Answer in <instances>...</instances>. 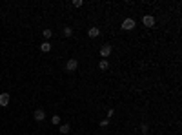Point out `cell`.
I'll list each match as a JSON object with an SVG mask.
<instances>
[{"label":"cell","mask_w":182,"mask_h":135,"mask_svg":"<svg viewBox=\"0 0 182 135\" xmlns=\"http://www.w3.org/2000/svg\"><path fill=\"white\" fill-rule=\"evenodd\" d=\"M69 131V124H60V133H68Z\"/></svg>","instance_id":"8fae6325"},{"label":"cell","mask_w":182,"mask_h":135,"mask_svg":"<svg viewBox=\"0 0 182 135\" xmlns=\"http://www.w3.org/2000/svg\"><path fill=\"white\" fill-rule=\"evenodd\" d=\"M64 35H66V37H71V35H73V29H71V27H64Z\"/></svg>","instance_id":"7c38bea8"},{"label":"cell","mask_w":182,"mask_h":135,"mask_svg":"<svg viewBox=\"0 0 182 135\" xmlns=\"http://www.w3.org/2000/svg\"><path fill=\"white\" fill-rule=\"evenodd\" d=\"M133 27H135V20L133 18H126L124 22H122V29H126V31H129Z\"/></svg>","instance_id":"277c9868"},{"label":"cell","mask_w":182,"mask_h":135,"mask_svg":"<svg viewBox=\"0 0 182 135\" xmlns=\"http://www.w3.org/2000/svg\"><path fill=\"white\" fill-rule=\"evenodd\" d=\"M51 124H53V126L60 124V117H58V115H53V117H51Z\"/></svg>","instance_id":"30bf717a"},{"label":"cell","mask_w":182,"mask_h":135,"mask_svg":"<svg viewBox=\"0 0 182 135\" xmlns=\"http://www.w3.org/2000/svg\"><path fill=\"white\" fill-rule=\"evenodd\" d=\"M155 22H157V20H155L153 15H144V17H142V24H144L146 27H153Z\"/></svg>","instance_id":"6da1fadb"},{"label":"cell","mask_w":182,"mask_h":135,"mask_svg":"<svg viewBox=\"0 0 182 135\" xmlns=\"http://www.w3.org/2000/svg\"><path fill=\"white\" fill-rule=\"evenodd\" d=\"M113 115H115V111H113V110H108V119H113Z\"/></svg>","instance_id":"e0dca14e"},{"label":"cell","mask_w":182,"mask_h":135,"mask_svg":"<svg viewBox=\"0 0 182 135\" xmlns=\"http://www.w3.org/2000/svg\"><path fill=\"white\" fill-rule=\"evenodd\" d=\"M82 4H84L82 0H75V2H73V6H75V7H82Z\"/></svg>","instance_id":"2e32d148"},{"label":"cell","mask_w":182,"mask_h":135,"mask_svg":"<svg viewBox=\"0 0 182 135\" xmlns=\"http://www.w3.org/2000/svg\"><path fill=\"white\" fill-rule=\"evenodd\" d=\"M108 124H109V119H102V121H100V126H102V128H106Z\"/></svg>","instance_id":"9a60e30c"},{"label":"cell","mask_w":182,"mask_h":135,"mask_svg":"<svg viewBox=\"0 0 182 135\" xmlns=\"http://www.w3.org/2000/svg\"><path fill=\"white\" fill-rule=\"evenodd\" d=\"M40 51H42V53H49V51H51V44L49 42H42L40 44Z\"/></svg>","instance_id":"ba28073f"},{"label":"cell","mask_w":182,"mask_h":135,"mask_svg":"<svg viewBox=\"0 0 182 135\" xmlns=\"http://www.w3.org/2000/svg\"><path fill=\"white\" fill-rule=\"evenodd\" d=\"M88 35H89L91 38H97V37L100 35V29H99V27H89V29H88Z\"/></svg>","instance_id":"52a82bcc"},{"label":"cell","mask_w":182,"mask_h":135,"mask_svg":"<svg viewBox=\"0 0 182 135\" xmlns=\"http://www.w3.org/2000/svg\"><path fill=\"white\" fill-rule=\"evenodd\" d=\"M99 68H100L102 71H106V69H108V68H109V62H108V60H106V58H102V60L99 62Z\"/></svg>","instance_id":"9c48e42d"},{"label":"cell","mask_w":182,"mask_h":135,"mask_svg":"<svg viewBox=\"0 0 182 135\" xmlns=\"http://www.w3.org/2000/svg\"><path fill=\"white\" fill-rule=\"evenodd\" d=\"M77 68H78V60L77 58H69L66 62V69L68 71H77Z\"/></svg>","instance_id":"7a4b0ae2"},{"label":"cell","mask_w":182,"mask_h":135,"mask_svg":"<svg viewBox=\"0 0 182 135\" xmlns=\"http://www.w3.org/2000/svg\"><path fill=\"white\" fill-rule=\"evenodd\" d=\"M140 131H142V133L146 135V133L149 131V126H147V124H142V126H140Z\"/></svg>","instance_id":"5bb4252c"},{"label":"cell","mask_w":182,"mask_h":135,"mask_svg":"<svg viewBox=\"0 0 182 135\" xmlns=\"http://www.w3.org/2000/svg\"><path fill=\"white\" fill-rule=\"evenodd\" d=\"M44 119H46V111H44V110H37V111H35V121L42 122Z\"/></svg>","instance_id":"8992f818"},{"label":"cell","mask_w":182,"mask_h":135,"mask_svg":"<svg viewBox=\"0 0 182 135\" xmlns=\"http://www.w3.org/2000/svg\"><path fill=\"white\" fill-rule=\"evenodd\" d=\"M111 49H113V48H111V44H106V46H102V48H100V57H102V58L109 57V55H111Z\"/></svg>","instance_id":"3957f363"},{"label":"cell","mask_w":182,"mask_h":135,"mask_svg":"<svg viewBox=\"0 0 182 135\" xmlns=\"http://www.w3.org/2000/svg\"><path fill=\"white\" fill-rule=\"evenodd\" d=\"M11 97H9V93H0V106H7Z\"/></svg>","instance_id":"5b68a950"},{"label":"cell","mask_w":182,"mask_h":135,"mask_svg":"<svg viewBox=\"0 0 182 135\" xmlns=\"http://www.w3.org/2000/svg\"><path fill=\"white\" fill-rule=\"evenodd\" d=\"M42 35H44L46 38H49V37L53 35V31H51V29H44V31H42Z\"/></svg>","instance_id":"4fadbf2b"}]
</instances>
